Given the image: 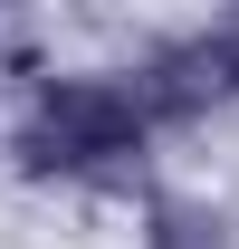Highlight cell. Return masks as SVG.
<instances>
[{"label":"cell","instance_id":"7a4b0ae2","mask_svg":"<svg viewBox=\"0 0 239 249\" xmlns=\"http://www.w3.org/2000/svg\"><path fill=\"white\" fill-rule=\"evenodd\" d=\"M134 87H144L153 124H163V115H201V106H230V96H239V10H220L210 29L163 38V48L134 67Z\"/></svg>","mask_w":239,"mask_h":249},{"label":"cell","instance_id":"6da1fadb","mask_svg":"<svg viewBox=\"0 0 239 249\" xmlns=\"http://www.w3.org/2000/svg\"><path fill=\"white\" fill-rule=\"evenodd\" d=\"M144 87L134 77H48L19 115V173H96L144 144Z\"/></svg>","mask_w":239,"mask_h":249},{"label":"cell","instance_id":"3957f363","mask_svg":"<svg viewBox=\"0 0 239 249\" xmlns=\"http://www.w3.org/2000/svg\"><path fill=\"white\" fill-rule=\"evenodd\" d=\"M144 249H230L210 201H153L144 211Z\"/></svg>","mask_w":239,"mask_h":249}]
</instances>
